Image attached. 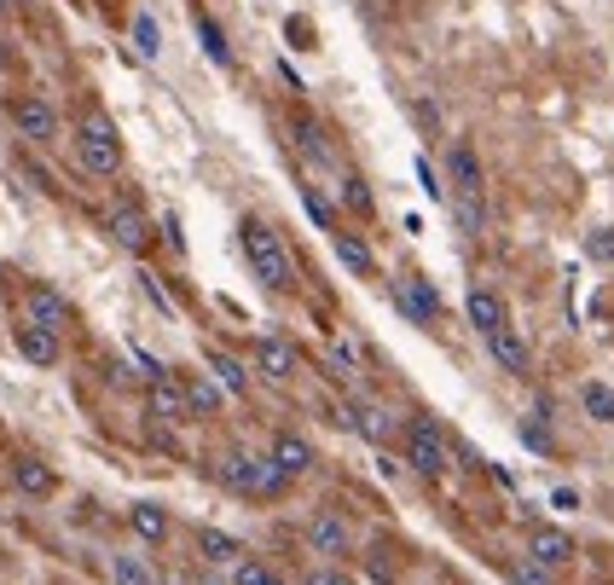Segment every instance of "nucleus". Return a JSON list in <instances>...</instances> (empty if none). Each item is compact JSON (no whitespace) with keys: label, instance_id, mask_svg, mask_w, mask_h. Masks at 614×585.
<instances>
[{"label":"nucleus","instance_id":"1","mask_svg":"<svg viewBox=\"0 0 614 585\" xmlns=\"http://www.w3.org/2000/svg\"><path fill=\"white\" fill-rule=\"evenodd\" d=\"M446 180H453V215L464 232H481L487 227V169L469 139H453L446 146Z\"/></svg>","mask_w":614,"mask_h":585},{"label":"nucleus","instance_id":"2","mask_svg":"<svg viewBox=\"0 0 614 585\" xmlns=\"http://www.w3.org/2000/svg\"><path fill=\"white\" fill-rule=\"evenodd\" d=\"M238 244H243V255H250V273H255L268 290H291V285H296V261H291L284 238H278L261 215H243V220H238Z\"/></svg>","mask_w":614,"mask_h":585},{"label":"nucleus","instance_id":"3","mask_svg":"<svg viewBox=\"0 0 614 585\" xmlns=\"http://www.w3.org/2000/svg\"><path fill=\"white\" fill-rule=\"evenodd\" d=\"M400 452H406V463H412L423 481H441L446 470H453V447H446L441 423H429V417H412L400 429Z\"/></svg>","mask_w":614,"mask_h":585},{"label":"nucleus","instance_id":"4","mask_svg":"<svg viewBox=\"0 0 614 585\" xmlns=\"http://www.w3.org/2000/svg\"><path fill=\"white\" fill-rule=\"evenodd\" d=\"M76 157H81V169H88V174H99V180L122 174V139H116V123H111V116H99V111H88V116H81Z\"/></svg>","mask_w":614,"mask_h":585},{"label":"nucleus","instance_id":"5","mask_svg":"<svg viewBox=\"0 0 614 585\" xmlns=\"http://www.w3.org/2000/svg\"><path fill=\"white\" fill-rule=\"evenodd\" d=\"M7 116H12V128L24 134V139H35V146L58 139V111H53L41 93H18L12 105H7Z\"/></svg>","mask_w":614,"mask_h":585},{"label":"nucleus","instance_id":"6","mask_svg":"<svg viewBox=\"0 0 614 585\" xmlns=\"http://www.w3.org/2000/svg\"><path fill=\"white\" fill-rule=\"evenodd\" d=\"M395 308L412 319V325H441V296H435V285H429V278H418V273H400V278H395Z\"/></svg>","mask_w":614,"mask_h":585},{"label":"nucleus","instance_id":"7","mask_svg":"<svg viewBox=\"0 0 614 585\" xmlns=\"http://www.w3.org/2000/svg\"><path fill=\"white\" fill-rule=\"evenodd\" d=\"M527 557H534L539 569L557 574V569H568V562L580 557V544L568 539L562 528H550V521H539V528H527Z\"/></svg>","mask_w":614,"mask_h":585},{"label":"nucleus","instance_id":"8","mask_svg":"<svg viewBox=\"0 0 614 585\" xmlns=\"http://www.w3.org/2000/svg\"><path fill=\"white\" fill-rule=\"evenodd\" d=\"M24 308H30V325H41V331H53V336H65L70 331V301L58 296L53 285H30V296H24Z\"/></svg>","mask_w":614,"mask_h":585},{"label":"nucleus","instance_id":"9","mask_svg":"<svg viewBox=\"0 0 614 585\" xmlns=\"http://www.w3.org/2000/svg\"><path fill=\"white\" fill-rule=\"evenodd\" d=\"M146 406L162 417V423H180V417H192V400H186V377H157L151 382V394H146Z\"/></svg>","mask_w":614,"mask_h":585},{"label":"nucleus","instance_id":"10","mask_svg":"<svg viewBox=\"0 0 614 585\" xmlns=\"http://www.w3.org/2000/svg\"><path fill=\"white\" fill-rule=\"evenodd\" d=\"M268 458L278 463V475H284V481H302L307 470H314V447H307L302 435H291V429H284V435H273Z\"/></svg>","mask_w":614,"mask_h":585},{"label":"nucleus","instance_id":"11","mask_svg":"<svg viewBox=\"0 0 614 585\" xmlns=\"http://www.w3.org/2000/svg\"><path fill=\"white\" fill-rule=\"evenodd\" d=\"M487 354H493L510 377H527V371H534V354H527V342H522L516 325H504V331L487 336Z\"/></svg>","mask_w":614,"mask_h":585},{"label":"nucleus","instance_id":"12","mask_svg":"<svg viewBox=\"0 0 614 585\" xmlns=\"http://www.w3.org/2000/svg\"><path fill=\"white\" fill-rule=\"evenodd\" d=\"M307 544H314L319 557H348V544H354V534H348V521H342V516L319 511L314 521H307Z\"/></svg>","mask_w":614,"mask_h":585},{"label":"nucleus","instance_id":"13","mask_svg":"<svg viewBox=\"0 0 614 585\" xmlns=\"http://www.w3.org/2000/svg\"><path fill=\"white\" fill-rule=\"evenodd\" d=\"M464 308H469V325H476L481 336H493V331H504V325H510V313H504V296H499V290H487V285H476V290H469V301H464Z\"/></svg>","mask_w":614,"mask_h":585},{"label":"nucleus","instance_id":"14","mask_svg":"<svg viewBox=\"0 0 614 585\" xmlns=\"http://www.w3.org/2000/svg\"><path fill=\"white\" fill-rule=\"evenodd\" d=\"M250 359H255V371H261V377H273V382L296 377V348H291L284 336H261Z\"/></svg>","mask_w":614,"mask_h":585},{"label":"nucleus","instance_id":"15","mask_svg":"<svg viewBox=\"0 0 614 585\" xmlns=\"http://www.w3.org/2000/svg\"><path fill=\"white\" fill-rule=\"evenodd\" d=\"M12 487L24 493V498H53L58 493V475L41 458H12Z\"/></svg>","mask_w":614,"mask_h":585},{"label":"nucleus","instance_id":"16","mask_svg":"<svg viewBox=\"0 0 614 585\" xmlns=\"http://www.w3.org/2000/svg\"><path fill=\"white\" fill-rule=\"evenodd\" d=\"M128 528H134V539H146V544H162L169 539V511H162V504H151V498H139L134 511H128Z\"/></svg>","mask_w":614,"mask_h":585},{"label":"nucleus","instance_id":"17","mask_svg":"<svg viewBox=\"0 0 614 585\" xmlns=\"http://www.w3.org/2000/svg\"><path fill=\"white\" fill-rule=\"evenodd\" d=\"M12 342H18V354H24L30 366H58V336H53V331H41V325H18V331H12Z\"/></svg>","mask_w":614,"mask_h":585},{"label":"nucleus","instance_id":"18","mask_svg":"<svg viewBox=\"0 0 614 585\" xmlns=\"http://www.w3.org/2000/svg\"><path fill=\"white\" fill-rule=\"evenodd\" d=\"M105 227H111V238H116L122 250H146V244H151V227H146V215H139V209H128V204H122V209H111V220H105Z\"/></svg>","mask_w":614,"mask_h":585},{"label":"nucleus","instance_id":"19","mask_svg":"<svg viewBox=\"0 0 614 585\" xmlns=\"http://www.w3.org/2000/svg\"><path fill=\"white\" fill-rule=\"evenodd\" d=\"M197 557L215 562V569H227V562H243V544L227 528H197Z\"/></svg>","mask_w":614,"mask_h":585},{"label":"nucleus","instance_id":"20","mask_svg":"<svg viewBox=\"0 0 614 585\" xmlns=\"http://www.w3.org/2000/svg\"><path fill=\"white\" fill-rule=\"evenodd\" d=\"M348 429H360L365 440H388V435H395V412L372 406V400H360V406L348 412Z\"/></svg>","mask_w":614,"mask_h":585},{"label":"nucleus","instance_id":"21","mask_svg":"<svg viewBox=\"0 0 614 585\" xmlns=\"http://www.w3.org/2000/svg\"><path fill=\"white\" fill-rule=\"evenodd\" d=\"M284 487H291V481L278 475L273 458H255V463H250V481H243V493H250V498H278Z\"/></svg>","mask_w":614,"mask_h":585},{"label":"nucleus","instance_id":"22","mask_svg":"<svg viewBox=\"0 0 614 585\" xmlns=\"http://www.w3.org/2000/svg\"><path fill=\"white\" fill-rule=\"evenodd\" d=\"M337 255H342V267H348V273H360V278H372V273H377L372 244H360L354 232H337Z\"/></svg>","mask_w":614,"mask_h":585},{"label":"nucleus","instance_id":"23","mask_svg":"<svg viewBox=\"0 0 614 585\" xmlns=\"http://www.w3.org/2000/svg\"><path fill=\"white\" fill-rule=\"evenodd\" d=\"M111 580L116 585H157V569L146 557H134V551H116L111 557Z\"/></svg>","mask_w":614,"mask_h":585},{"label":"nucleus","instance_id":"24","mask_svg":"<svg viewBox=\"0 0 614 585\" xmlns=\"http://www.w3.org/2000/svg\"><path fill=\"white\" fill-rule=\"evenodd\" d=\"M580 406H585L591 423H614V389H609V382H598V377L580 382Z\"/></svg>","mask_w":614,"mask_h":585},{"label":"nucleus","instance_id":"25","mask_svg":"<svg viewBox=\"0 0 614 585\" xmlns=\"http://www.w3.org/2000/svg\"><path fill=\"white\" fill-rule=\"evenodd\" d=\"M186 400H192V417H215L220 412V389L203 377H186Z\"/></svg>","mask_w":614,"mask_h":585},{"label":"nucleus","instance_id":"26","mask_svg":"<svg viewBox=\"0 0 614 585\" xmlns=\"http://www.w3.org/2000/svg\"><path fill=\"white\" fill-rule=\"evenodd\" d=\"M250 463H255L250 452H238V447H232L227 458H220V481H227V487H238V493H243V481H250Z\"/></svg>","mask_w":614,"mask_h":585},{"label":"nucleus","instance_id":"27","mask_svg":"<svg viewBox=\"0 0 614 585\" xmlns=\"http://www.w3.org/2000/svg\"><path fill=\"white\" fill-rule=\"evenodd\" d=\"M232 585H284L273 569H268V562H255V557H243L238 562V574H232Z\"/></svg>","mask_w":614,"mask_h":585},{"label":"nucleus","instance_id":"28","mask_svg":"<svg viewBox=\"0 0 614 585\" xmlns=\"http://www.w3.org/2000/svg\"><path fill=\"white\" fill-rule=\"evenodd\" d=\"M209 359H215V377H220V382H227V389H232V394H243V389H250V377H243V366H238V359H232V354H209Z\"/></svg>","mask_w":614,"mask_h":585},{"label":"nucleus","instance_id":"29","mask_svg":"<svg viewBox=\"0 0 614 585\" xmlns=\"http://www.w3.org/2000/svg\"><path fill=\"white\" fill-rule=\"evenodd\" d=\"M197 35H203V47H209L215 65H227V58H232V53H227V35L215 30V18H197Z\"/></svg>","mask_w":614,"mask_h":585},{"label":"nucleus","instance_id":"30","mask_svg":"<svg viewBox=\"0 0 614 585\" xmlns=\"http://www.w3.org/2000/svg\"><path fill=\"white\" fill-rule=\"evenodd\" d=\"M134 42H139V58H157V18L151 12L134 18Z\"/></svg>","mask_w":614,"mask_h":585},{"label":"nucleus","instance_id":"31","mask_svg":"<svg viewBox=\"0 0 614 585\" xmlns=\"http://www.w3.org/2000/svg\"><path fill=\"white\" fill-rule=\"evenodd\" d=\"M342 204L354 209V215H372V192H365V180H354V174L342 180Z\"/></svg>","mask_w":614,"mask_h":585},{"label":"nucleus","instance_id":"32","mask_svg":"<svg viewBox=\"0 0 614 585\" xmlns=\"http://www.w3.org/2000/svg\"><path fill=\"white\" fill-rule=\"evenodd\" d=\"M516 585H557V574L539 569L534 557H522V562H516Z\"/></svg>","mask_w":614,"mask_h":585},{"label":"nucleus","instance_id":"33","mask_svg":"<svg viewBox=\"0 0 614 585\" xmlns=\"http://www.w3.org/2000/svg\"><path fill=\"white\" fill-rule=\"evenodd\" d=\"M585 255H591V261H614V227H603L598 238H591V244H585Z\"/></svg>","mask_w":614,"mask_h":585},{"label":"nucleus","instance_id":"34","mask_svg":"<svg viewBox=\"0 0 614 585\" xmlns=\"http://www.w3.org/2000/svg\"><path fill=\"white\" fill-rule=\"evenodd\" d=\"M314 585H360V580L348 574V569H319V574H314Z\"/></svg>","mask_w":614,"mask_h":585},{"label":"nucleus","instance_id":"35","mask_svg":"<svg viewBox=\"0 0 614 585\" xmlns=\"http://www.w3.org/2000/svg\"><path fill=\"white\" fill-rule=\"evenodd\" d=\"M307 215H314V220H325V227H331V204H325L319 192H307Z\"/></svg>","mask_w":614,"mask_h":585},{"label":"nucleus","instance_id":"36","mask_svg":"<svg viewBox=\"0 0 614 585\" xmlns=\"http://www.w3.org/2000/svg\"><path fill=\"white\" fill-rule=\"evenodd\" d=\"M0 70H7V42H0Z\"/></svg>","mask_w":614,"mask_h":585},{"label":"nucleus","instance_id":"37","mask_svg":"<svg viewBox=\"0 0 614 585\" xmlns=\"http://www.w3.org/2000/svg\"><path fill=\"white\" fill-rule=\"evenodd\" d=\"M7 7H12V0H0V12H7Z\"/></svg>","mask_w":614,"mask_h":585}]
</instances>
